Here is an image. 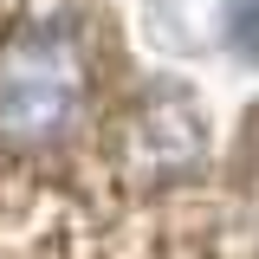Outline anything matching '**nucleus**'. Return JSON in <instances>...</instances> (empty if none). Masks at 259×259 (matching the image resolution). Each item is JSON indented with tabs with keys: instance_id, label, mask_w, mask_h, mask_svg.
<instances>
[{
	"instance_id": "nucleus-3",
	"label": "nucleus",
	"mask_w": 259,
	"mask_h": 259,
	"mask_svg": "<svg viewBox=\"0 0 259 259\" xmlns=\"http://www.w3.org/2000/svg\"><path fill=\"white\" fill-rule=\"evenodd\" d=\"M221 32L240 59H259V0H221Z\"/></svg>"
},
{
	"instance_id": "nucleus-1",
	"label": "nucleus",
	"mask_w": 259,
	"mask_h": 259,
	"mask_svg": "<svg viewBox=\"0 0 259 259\" xmlns=\"http://www.w3.org/2000/svg\"><path fill=\"white\" fill-rule=\"evenodd\" d=\"M97 97V65L71 13H20L0 32V156L65 149Z\"/></svg>"
},
{
	"instance_id": "nucleus-2",
	"label": "nucleus",
	"mask_w": 259,
	"mask_h": 259,
	"mask_svg": "<svg viewBox=\"0 0 259 259\" xmlns=\"http://www.w3.org/2000/svg\"><path fill=\"white\" fill-rule=\"evenodd\" d=\"M207 162V123L194 117L188 97H162V104H143L123 130V168L136 182H175V175H194Z\"/></svg>"
}]
</instances>
